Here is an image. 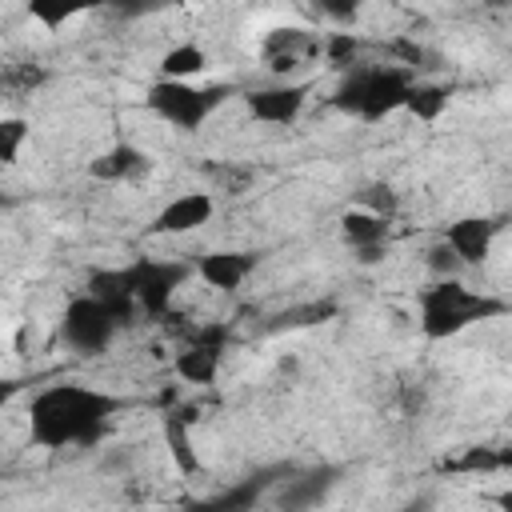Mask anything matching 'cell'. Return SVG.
Masks as SVG:
<instances>
[{
  "mask_svg": "<svg viewBox=\"0 0 512 512\" xmlns=\"http://www.w3.org/2000/svg\"><path fill=\"white\" fill-rule=\"evenodd\" d=\"M120 320L112 316V308L104 300H96L92 292L76 296L68 308H64V340L76 348V352H104L108 340L116 336Z\"/></svg>",
  "mask_w": 512,
  "mask_h": 512,
  "instance_id": "8992f818",
  "label": "cell"
},
{
  "mask_svg": "<svg viewBox=\"0 0 512 512\" xmlns=\"http://www.w3.org/2000/svg\"><path fill=\"white\" fill-rule=\"evenodd\" d=\"M192 424H196V408H172L164 412V440H168V452L176 460V468L184 476H196L200 472V460L192 452Z\"/></svg>",
  "mask_w": 512,
  "mask_h": 512,
  "instance_id": "9a60e30c",
  "label": "cell"
},
{
  "mask_svg": "<svg viewBox=\"0 0 512 512\" xmlns=\"http://www.w3.org/2000/svg\"><path fill=\"white\" fill-rule=\"evenodd\" d=\"M488 4H508V0H488Z\"/></svg>",
  "mask_w": 512,
  "mask_h": 512,
  "instance_id": "836d02e7",
  "label": "cell"
},
{
  "mask_svg": "<svg viewBox=\"0 0 512 512\" xmlns=\"http://www.w3.org/2000/svg\"><path fill=\"white\" fill-rule=\"evenodd\" d=\"M28 4V16L40 20L44 28H60L64 20L88 12V8H108V0H24Z\"/></svg>",
  "mask_w": 512,
  "mask_h": 512,
  "instance_id": "44dd1931",
  "label": "cell"
},
{
  "mask_svg": "<svg viewBox=\"0 0 512 512\" xmlns=\"http://www.w3.org/2000/svg\"><path fill=\"white\" fill-rule=\"evenodd\" d=\"M232 92H236V84H208V88H196V84H188V80H156V84L144 92V104H148L160 120H168V124H176V128H184V132H192V128H200Z\"/></svg>",
  "mask_w": 512,
  "mask_h": 512,
  "instance_id": "277c9868",
  "label": "cell"
},
{
  "mask_svg": "<svg viewBox=\"0 0 512 512\" xmlns=\"http://www.w3.org/2000/svg\"><path fill=\"white\" fill-rule=\"evenodd\" d=\"M308 100V84H276V88H256L244 96L248 116L264 124H292Z\"/></svg>",
  "mask_w": 512,
  "mask_h": 512,
  "instance_id": "30bf717a",
  "label": "cell"
},
{
  "mask_svg": "<svg viewBox=\"0 0 512 512\" xmlns=\"http://www.w3.org/2000/svg\"><path fill=\"white\" fill-rule=\"evenodd\" d=\"M336 300H308V304H292L284 312H276L264 328L268 332H296V328H316V324H328L336 320Z\"/></svg>",
  "mask_w": 512,
  "mask_h": 512,
  "instance_id": "e0dca14e",
  "label": "cell"
},
{
  "mask_svg": "<svg viewBox=\"0 0 512 512\" xmlns=\"http://www.w3.org/2000/svg\"><path fill=\"white\" fill-rule=\"evenodd\" d=\"M324 16H332L336 24H348V20H356L360 16V8H364V0H312Z\"/></svg>",
  "mask_w": 512,
  "mask_h": 512,
  "instance_id": "83f0119b",
  "label": "cell"
},
{
  "mask_svg": "<svg viewBox=\"0 0 512 512\" xmlns=\"http://www.w3.org/2000/svg\"><path fill=\"white\" fill-rule=\"evenodd\" d=\"M256 264H260L256 252H208V256L196 264V272H200L204 284L232 292V288H240V284L248 280V272H252Z\"/></svg>",
  "mask_w": 512,
  "mask_h": 512,
  "instance_id": "4fadbf2b",
  "label": "cell"
},
{
  "mask_svg": "<svg viewBox=\"0 0 512 512\" xmlns=\"http://www.w3.org/2000/svg\"><path fill=\"white\" fill-rule=\"evenodd\" d=\"M492 504H500L504 512H512V488H508V492H496V496H492Z\"/></svg>",
  "mask_w": 512,
  "mask_h": 512,
  "instance_id": "d6a6232c",
  "label": "cell"
},
{
  "mask_svg": "<svg viewBox=\"0 0 512 512\" xmlns=\"http://www.w3.org/2000/svg\"><path fill=\"white\" fill-rule=\"evenodd\" d=\"M120 272H124L128 292L140 300V312H148V316H164L168 304H172V296H176V288L192 276L188 264H176V260H148V256L132 260V264L120 268Z\"/></svg>",
  "mask_w": 512,
  "mask_h": 512,
  "instance_id": "5b68a950",
  "label": "cell"
},
{
  "mask_svg": "<svg viewBox=\"0 0 512 512\" xmlns=\"http://www.w3.org/2000/svg\"><path fill=\"white\" fill-rule=\"evenodd\" d=\"M356 52H360V44H356L352 32H332V36L324 40V56H328L332 68H348V64L356 60Z\"/></svg>",
  "mask_w": 512,
  "mask_h": 512,
  "instance_id": "d4e9b609",
  "label": "cell"
},
{
  "mask_svg": "<svg viewBox=\"0 0 512 512\" xmlns=\"http://www.w3.org/2000/svg\"><path fill=\"white\" fill-rule=\"evenodd\" d=\"M148 168H152V160L132 144H116V148H108L104 156H96L88 164V172L96 180H140Z\"/></svg>",
  "mask_w": 512,
  "mask_h": 512,
  "instance_id": "2e32d148",
  "label": "cell"
},
{
  "mask_svg": "<svg viewBox=\"0 0 512 512\" xmlns=\"http://www.w3.org/2000/svg\"><path fill=\"white\" fill-rule=\"evenodd\" d=\"M360 200H364V208H368V212L388 216V220H392V212H396V204H400V200H396V192H392L388 184H372V188H364V192H360Z\"/></svg>",
  "mask_w": 512,
  "mask_h": 512,
  "instance_id": "4316f807",
  "label": "cell"
},
{
  "mask_svg": "<svg viewBox=\"0 0 512 512\" xmlns=\"http://www.w3.org/2000/svg\"><path fill=\"white\" fill-rule=\"evenodd\" d=\"M88 292L112 308V316L120 320V328H128V324L136 320V312H140V300L128 292L120 268H96V272L88 276Z\"/></svg>",
  "mask_w": 512,
  "mask_h": 512,
  "instance_id": "5bb4252c",
  "label": "cell"
},
{
  "mask_svg": "<svg viewBox=\"0 0 512 512\" xmlns=\"http://www.w3.org/2000/svg\"><path fill=\"white\" fill-rule=\"evenodd\" d=\"M44 80H48V72H44L40 64H32V68H8V76H4L8 88H28V92L40 88Z\"/></svg>",
  "mask_w": 512,
  "mask_h": 512,
  "instance_id": "f546056e",
  "label": "cell"
},
{
  "mask_svg": "<svg viewBox=\"0 0 512 512\" xmlns=\"http://www.w3.org/2000/svg\"><path fill=\"white\" fill-rule=\"evenodd\" d=\"M384 252H388V240L384 244H364V248H356V260L360 264H376V260H384Z\"/></svg>",
  "mask_w": 512,
  "mask_h": 512,
  "instance_id": "1f68e13d",
  "label": "cell"
},
{
  "mask_svg": "<svg viewBox=\"0 0 512 512\" xmlns=\"http://www.w3.org/2000/svg\"><path fill=\"white\" fill-rule=\"evenodd\" d=\"M204 68H208V56H204L200 44H176V48H168V52L160 56L164 80H192V76H200Z\"/></svg>",
  "mask_w": 512,
  "mask_h": 512,
  "instance_id": "7402d4cb",
  "label": "cell"
},
{
  "mask_svg": "<svg viewBox=\"0 0 512 512\" xmlns=\"http://www.w3.org/2000/svg\"><path fill=\"white\" fill-rule=\"evenodd\" d=\"M340 480V468L336 464H320V468H296L288 480H280V492H276V508H316Z\"/></svg>",
  "mask_w": 512,
  "mask_h": 512,
  "instance_id": "ba28073f",
  "label": "cell"
},
{
  "mask_svg": "<svg viewBox=\"0 0 512 512\" xmlns=\"http://www.w3.org/2000/svg\"><path fill=\"white\" fill-rule=\"evenodd\" d=\"M424 264H428V268H432V272L444 280V276H456L464 260L456 256V248H452L448 240H440V244H432V248H428V260H424Z\"/></svg>",
  "mask_w": 512,
  "mask_h": 512,
  "instance_id": "484cf974",
  "label": "cell"
},
{
  "mask_svg": "<svg viewBox=\"0 0 512 512\" xmlns=\"http://www.w3.org/2000/svg\"><path fill=\"white\" fill-rule=\"evenodd\" d=\"M340 236H344L352 248L384 244V240H388V216H376V212H368V208L344 212V216H340Z\"/></svg>",
  "mask_w": 512,
  "mask_h": 512,
  "instance_id": "ffe728a7",
  "label": "cell"
},
{
  "mask_svg": "<svg viewBox=\"0 0 512 512\" xmlns=\"http://www.w3.org/2000/svg\"><path fill=\"white\" fill-rule=\"evenodd\" d=\"M24 136H28V124H24L20 116H8V120H0V160H4V164H16Z\"/></svg>",
  "mask_w": 512,
  "mask_h": 512,
  "instance_id": "cb8c5ba5",
  "label": "cell"
},
{
  "mask_svg": "<svg viewBox=\"0 0 512 512\" xmlns=\"http://www.w3.org/2000/svg\"><path fill=\"white\" fill-rule=\"evenodd\" d=\"M208 220H212V196L208 192H184V196H176L172 204L160 208V216L152 220V232L176 236V232H192Z\"/></svg>",
  "mask_w": 512,
  "mask_h": 512,
  "instance_id": "8fae6325",
  "label": "cell"
},
{
  "mask_svg": "<svg viewBox=\"0 0 512 512\" xmlns=\"http://www.w3.org/2000/svg\"><path fill=\"white\" fill-rule=\"evenodd\" d=\"M124 408V400L96 392V388H80V384H52L44 392L32 396V440L40 448H92L104 440L108 420Z\"/></svg>",
  "mask_w": 512,
  "mask_h": 512,
  "instance_id": "6da1fadb",
  "label": "cell"
},
{
  "mask_svg": "<svg viewBox=\"0 0 512 512\" xmlns=\"http://www.w3.org/2000/svg\"><path fill=\"white\" fill-rule=\"evenodd\" d=\"M408 72L400 68H352L336 96H332V108L336 112H348V116H360V120H384L388 112L404 108L408 100Z\"/></svg>",
  "mask_w": 512,
  "mask_h": 512,
  "instance_id": "3957f363",
  "label": "cell"
},
{
  "mask_svg": "<svg viewBox=\"0 0 512 512\" xmlns=\"http://www.w3.org/2000/svg\"><path fill=\"white\" fill-rule=\"evenodd\" d=\"M224 344H228V328L224 324H204L188 336L184 352L176 356V376L184 384H212L216 380V368H220V356H224Z\"/></svg>",
  "mask_w": 512,
  "mask_h": 512,
  "instance_id": "52a82bcc",
  "label": "cell"
},
{
  "mask_svg": "<svg viewBox=\"0 0 512 512\" xmlns=\"http://www.w3.org/2000/svg\"><path fill=\"white\" fill-rule=\"evenodd\" d=\"M404 108H408L416 120L432 124V120H440L444 108H448V88H440V84H412Z\"/></svg>",
  "mask_w": 512,
  "mask_h": 512,
  "instance_id": "603a6c76",
  "label": "cell"
},
{
  "mask_svg": "<svg viewBox=\"0 0 512 512\" xmlns=\"http://www.w3.org/2000/svg\"><path fill=\"white\" fill-rule=\"evenodd\" d=\"M388 52H392V56H400L408 68H420V64L428 60V52H424L420 44H412V40H392V44H388Z\"/></svg>",
  "mask_w": 512,
  "mask_h": 512,
  "instance_id": "4dcf8cb0",
  "label": "cell"
},
{
  "mask_svg": "<svg viewBox=\"0 0 512 512\" xmlns=\"http://www.w3.org/2000/svg\"><path fill=\"white\" fill-rule=\"evenodd\" d=\"M496 228H500V224H496V220H488V216H464V220L448 224L444 240L456 248V256H460L464 264H484V260H488V248H492Z\"/></svg>",
  "mask_w": 512,
  "mask_h": 512,
  "instance_id": "7c38bea8",
  "label": "cell"
},
{
  "mask_svg": "<svg viewBox=\"0 0 512 512\" xmlns=\"http://www.w3.org/2000/svg\"><path fill=\"white\" fill-rule=\"evenodd\" d=\"M448 472H472V476H492V472H508L512 468V448H488V444H476V448H464L460 456L444 460Z\"/></svg>",
  "mask_w": 512,
  "mask_h": 512,
  "instance_id": "ac0fdd59",
  "label": "cell"
},
{
  "mask_svg": "<svg viewBox=\"0 0 512 512\" xmlns=\"http://www.w3.org/2000/svg\"><path fill=\"white\" fill-rule=\"evenodd\" d=\"M316 52H324V40H316L308 28H272L264 36V60H272V56H300V60H308Z\"/></svg>",
  "mask_w": 512,
  "mask_h": 512,
  "instance_id": "d6986e66",
  "label": "cell"
},
{
  "mask_svg": "<svg viewBox=\"0 0 512 512\" xmlns=\"http://www.w3.org/2000/svg\"><path fill=\"white\" fill-rule=\"evenodd\" d=\"M504 312H512V304H504L496 296H480L468 284H460L456 276H444L420 292V328L428 340H448V336H456L480 320H496Z\"/></svg>",
  "mask_w": 512,
  "mask_h": 512,
  "instance_id": "7a4b0ae2",
  "label": "cell"
},
{
  "mask_svg": "<svg viewBox=\"0 0 512 512\" xmlns=\"http://www.w3.org/2000/svg\"><path fill=\"white\" fill-rule=\"evenodd\" d=\"M296 472V464H288V460H280V464H264V468H256V472H248L236 488H228V492H220V496H212V500H204V508H224V512H244V508H252L256 500H264L280 480H288Z\"/></svg>",
  "mask_w": 512,
  "mask_h": 512,
  "instance_id": "9c48e42d",
  "label": "cell"
},
{
  "mask_svg": "<svg viewBox=\"0 0 512 512\" xmlns=\"http://www.w3.org/2000/svg\"><path fill=\"white\" fill-rule=\"evenodd\" d=\"M164 4H172V0H108V8H112L116 16H124V20H136V16H148V12H156V8H164Z\"/></svg>",
  "mask_w": 512,
  "mask_h": 512,
  "instance_id": "f1b7e54d",
  "label": "cell"
}]
</instances>
